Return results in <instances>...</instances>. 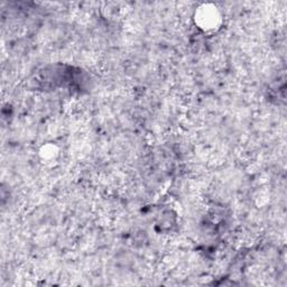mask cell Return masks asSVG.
Returning <instances> with one entry per match:
<instances>
[{
	"instance_id": "7a4b0ae2",
	"label": "cell",
	"mask_w": 287,
	"mask_h": 287,
	"mask_svg": "<svg viewBox=\"0 0 287 287\" xmlns=\"http://www.w3.org/2000/svg\"><path fill=\"white\" fill-rule=\"evenodd\" d=\"M44 149L45 151L42 152V155L45 158V160H53V158H55V156H57L55 146H53V145H46Z\"/></svg>"
},
{
	"instance_id": "6da1fadb",
	"label": "cell",
	"mask_w": 287,
	"mask_h": 287,
	"mask_svg": "<svg viewBox=\"0 0 287 287\" xmlns=\"http://www.w3.org/2000/svg\"><path fill=\"white\" fill-rule=\"evenodd\" d=\"M196 25L204 32L216 31L220 25V15L217 8H211L210 6H205L203 9H199L196 11Z\"/></svg>"
}]
</instances>
